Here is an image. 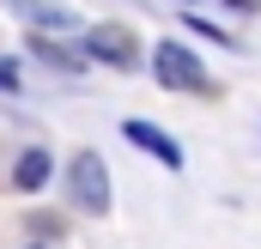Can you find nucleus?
I'll use <instances>...</instances> for the list:
<instances>
[{
    "instance_id": "nucleus-1",
    "label": "nucleus",
    "mask_w": 261,
    "mask_h": 249,
    "mask_svg": "<svg viewBox=\"0 0 261 249\" xmlns=\"http://www.w3.org/2000/svg\"><path fill=\"white\" fill-rule=\"evenodd\" d=\"M152 73H158V85H170V91H206V67H200V55L182 49V43H158V49H152Z\"/></svg>"
},
{
    "instance_id": "nucleus-5",
    "label": "nucleus",
    "mask_w": 261,
    "mask_h": 249,
    "mask_svg": "<svg viewBox=\"0 0 261 249\" xmlns=\"http://www.w3.org/2000/svg\"><path fill=\"white\" fill-rule=\"evenodd\" d=\"M0 6H12L24 24H37V31H73L79 18L67 12V6H55V0H0Z\"/></svg>"
},
{
    "instance_id": "nucleus-3",
    "label": "nucleus",
    "mask_w": 261,
    "mask_h": 249,
    "mask_svg": "<svg viewBox=\"0 0 261 249\" xmlns=\"http://www.w3.org/2000/svg\"><path fill=\"white\" fill-rule=\"evenodd\" d=\"M85 61L134 67V61H140V37H134L128 24H91V31H85Z\"/></svg>"
},
{
    "instance_id": "nucleus-9",
    "label": "nucleus",
    "mask_w": 261,
    "mask_h": 249,
    "mask_svg": "<svg viewBox=\"0 0 261 249\" xmlns=\"http://www.w3.org/2000/svg\"><path fill=\"white\" fill-rule=\"evenodd\" d=\"M231 12H261V0H225Z\"/></svg>"
},
{
    "instance_id": "nucleus-7",
    "label": "nucleus",
    "mask_w": 261,
    "mask_h": 249,
    "mask_svg": "<svg viewBox=\"0 0 261 249\" xmlns=\"http://www.w3.org/2000/svg\"><path fill=\"white\" fill-rule=\"evenodd\" d=\"M31 61L55 67V73H79V55H67V49H55V43H43V31L31 37Z\"/></svg>"
},
{
    "instance_id": "nucleus-2",
    "label": "nucleus",
    "mask_w": 261,
    "mask_h": 249,
    "mask_svg": "<svg viewBox=\"0 0 261 249\" xmlns=\"http://www.w3.org/2000/svg\"><path fill=\"white\" fill-rule=\"evenodd\" d=\"M67 183H73V207H85V213H110V170H103V158L97 152H79L73 164H67Z\"/></svg>"
},
{
    "instance_id": "nucleus-4",
    "label": "nucleus",
    "mask_w": 261,
    "mask_h": 249,
    "mask_svg": "<svg viewBox=\"0 0 261 249\" xmlns=\"http://www.w3.org/2000/svg\"><path fill=\"white\" fill-rule=\"evenodd\" d=\"M122 134H128L140 152H152V158H158L164 170H182V146H176V140H170L164 128H152V122H140V116H134V122H122Z\"/></svg>"
},
{
    "instance_id": "nucleus-8",
    "label": "nucleus",
    "mask_w": 261,
    "mask_h": 249,
    "mask_svg": "<svg viewBox=\"0 0 261 249\" xmlns=\"http://www.w3.org/2000/svg\"><path fill=\"white\" fill-rule=\"evenodd\" d=\"M0 91H18V67L12 61H0Z\"/></svg>"
},
{
    "instance_id": "nucleus-6",
    "label": "nucleus",
    "mask_w": 261,
    "mask_h": 249,
    "mask_svg": "<svg viewBox=\"0 0 261 249\" xmlns=\"http://www.w3.org/2000/svg\"><path fill=\"white\" fill-rule=\"evenodd\" d=\"M49 177H55V158H49V146H31V152H18V164H12V188H18V194H37Z\"/></svg>"
}]
</instances>
